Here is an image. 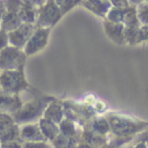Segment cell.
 Masks as SVG:
<instances>
[{
  "mask_svg": "<svg viewBox=\"0 0 148 148\" xmlns=\"http://www.w3.org/2000/svg\"><path fill=\"white\" fill-rule=\"evenodd\" d=\"M43 3V1H23L18 11V16L23 23L36 25L39 11L44 5Z\"/></svg>",
  "mask_w": 148,
  "mask_h": 148,
  "instance_id": "obj_8",
  "label": "cell"
},
{
  "mask_svg": "<svg viewBox=\"0 0 148 148\" xmlns=\"http://www.w3.org/2000/svg\"><path fill=\"white\" fill-rule=\"evenodd\" d=\"M16 140H21L19 139V125H17V124H14L13 126L9 127L8 129L0 132V141H1V143L16 141Z\"/></svg>",
  "mask_w": 148,
  "mask_h": 148,
  "instance_id": "obj_16",
  "label": "cell"
},
{
  "mask_svg": "<svg viewBox=\"0 0 148 148\" xmlns=\"http://www.w3.org/2000/svg\"><path fill=\"white\" fill-rule=\"evenodd\" d=\"M44 119H47L49 121L53 122L54 124L60 123L63 117V110L62 105L58 103L57 101H54L50 103L44 113Z\"/></svg>",
  "mask_w": 148,
  "mask_h": 148,
  "instance_id": "obj_12",
  "label": "cell"
},
{
  "mask_svg": "<svg viewBox=\"0 0 148 148\" xmlns=\"http://www.w3.org/2000/svg\"><path fill=\"white\" fill-rule=\"evenodd\" d=\"M21 3H23V1H11V0L4 1L6 11H8V12H15V13H18L21 6Z\"/></svg>",
  "mask_w": 148,
  "mask_h": 148,
  "instance_id": "obj_19",
  "label": "cell"
},
{
  "mask_svg": "<svg viewBox=\"0 0 148 148\" xmlns=\"http://www.w3.org/2000/svg\"><path fill=\"white\" fill-rule=\"evenodd\" d=\"M0 148H1V141H0Z\"/></svg>",
  "mask_w": 148,
  "mask_h": 148,
  "instance_id": "obj_28",
  "label": "cell"
},
{
  "mask_svg": "<svg viewBox=\"0 0 148 148\" xmlns=\"http://www.w3.org/2000/svg\"><path fill=\"white\" fill-rule=\"evenodd\" d=\"M136 14L139 23L148 25V4H140L136 11Z\"/></svg>",
  "mask_w": 148,
  "mask_h": 148,
  "instance_id": "obj_18",
  "label": "cell"
},
{
  "mask_svg": "<svg viewBox=\"0 0 148 148\" xmlns=\"http://www.w3.org/2000/svg\"><path fill=\"white\" fill-rule=\"evenodd\" d=\"M140 140H141V142H144V143L148 142V134L146 136H143L142 138H140Z\"/></svg>",
  "mask_w": 148,
  "mask_h": 148,
  "instance_id": "obj_26",
  "label": "cell"
},
{
  "mask_svg": "<svg viewBox=\"0 0 148 148\" xmlns=\"http://www.w3.org/2000/svg\"><path fill=\"white\" fill-rule=\"evenodd\" d=\"M16 124L13 120L12 116L9 114L0 113V132L4 131V130L8 129L9 127L13 126Z\"/></svg>",
  "mask_w": 148,
  "mask_h": 148,
  "instance_id": "obj_17",
  "label": "cell"
},
{
  "mask_svg": "<svg viewBox=\"0 0 148 148\" xmlns=\"http://www.w3.org/2000/svg\"><path fill=\"white\" fill-rule=\"evenodd\" d=\"M108 124L113 130L116 135L127 136L135 133V132L142 130L148 126V123H141V122H134L133 120L129 119L127 117L119 115H110L106 119Z\"/></svg>",
  "mask_w": 148,
  "mask_h": 148,
  "instance_id": "obj_4",
  "label": "cell"
},
{
  "mask_svg": "<svg viewBox=\"0 0 148 148\" xmlns=\"http://www.w3.org/2000/svg\"><path fill=\"white\" fill-rule=\"evenodd\" d=\"M21 25H23V21L19 18L18 13L6 11L2 16L1 23H0V29H2L5 33L8 34L18 29Z\"/></svg>",
  "mask_w": 148,
  "mask_h": 148,
  "instance_id": "obj_11",
  "label": "cell"
},
{
  "mask_svg": "<svg viewBox=\"0 0 148 148\" xmlns=\"http://www.w3.org/2000/svg\"><path fill=\"white\" fill-rule=\"evenodd\" d=\"M52 101L55 99L50 97H42L36 99L27 103H23V107L11 116L15 123L19 126L32 124L44 115L46 109L52 103Z\"/></svg>",
  "mask_w": 148,
  "mask_h": 148,
  "instance_id": "obj_1",
  "label": "cell"
},
{
  "mask_svg": "<svg viewBox=\"0 0 148 148\" xmlns=\"http://www.w3.org/2000/svg\"><path fill=\"white\" fill-rule=\"evenodd\" d=\"M19 139L23 142H46L39 124H25L19 126Z\"/></svg>",
  "mask_w": 148,
  "mask_h": 148,
  "instance_id": "obj_10",
  "label": "cell"
},
{
  "mask_svg": "<svg viewBox=\"0 0 148 148\" xmlns=\"http://www.w3.org/2000/svg\"><path fill=\"white\" fill-rule=\"evenodd\" d=\"M7 46H9L8 34L5 33L2 29H0V51L6 48Z\"/></svg>",
  "mask_w": 148,
  "mask_h": 148,
  "instance_id": "obj_21",
  "label": "cell"
},
{
  "mask_svg": "<svg viewBox=\"0 0 148 148\" xmlns=\"http://www.w3.org/2000/svg\"><path fill=\"white\" fill-rule=\"evenodd\" d=\"M27 55L23 50L18 48L7 46L0 51V72L23 70Z\"/></svg>",
  "mask_w": 148,
  "mask_h": 148,
  "instance_id": "obj_3",
  "label": "cell"
},
{
  "mask_svg": "<svg viewBox=\"0 0 148 148\" xmlns=\"http://www.w3.org/2000/svg\"><path fill=\"white\" fill-rule=\"evenodd\" d=\"M23 148H52L47 142H23Z\"/></svg>",
  "mask_w": 148,
  "mask_h": 148,
  "instance_id": "obj_20",
  "label": "cell"
},
{
  "mask_svg": "<svg viewBox=\"0 0 148 148\" xmlns=\"http://www.w3.org/2000/svg\"><path fill=\"white\" fill-rule=\"evenodd\" d=\"M78 148H93V147L91 145H89V144H87V143H82V144H80V145H79Z\"/></svg>",
  "mask_w": 148,
  "mask_h": 148,
  "instance_id": "obj_25",
  "label": "cell"
},
{
  "mask_svg": "<svg viewBox=\"0 0 148 148\" xmlns=\"http://www.w3.org/2000/svg\"><path fill=\"white\" fill-rule=\"evenodd\" d=\"M23 105V103L21 101L19 95H10L0 89V113L12 115L16 113Z\"/></svg>",
  "mask_w": 148,
  "mask_h": 148,
  "instance_id": "obj_9",
  "label": "cell"
},
{
  "mask_svg": "<svg viewBox=\"0 0 148 148\" xmlns=\"http://www.w3.org/2000/svg\"><path fill=\"white\" fill-rule=\"evenodd\" d=\"M29 87L25 80L23 70L0 72V89L10 95H19V92Z\"/></svg>",
  "mask_w": 148,
  "mask_h": 148,
  "instance_id": "obj_2",
  "label": "cell"
},
{
  "mask_svg": "<svg viewBox=\"0 0 148 148\" xmlns=\"http://www.w3.org/2000/svg\"><path fill=\"white\" fill-rule=\"evenodd\" d=\"M5 12H6V8H5L4 1H0V23H1V19Z\"/></svg>",
  "mask_w": 148,
  "mask_h": 148,
  "instance_id": "obj_23",
  "label": "cell"
},
{
  "mask_svg": "<svg viewBox=\"0 0 148 148\" xmlns=\"http://www.w3.org/2000/svg\"><path fill=\"white\" fill-rule=\"evenodd\" d=\"M1 148H23V141L16 140V141L1 143Z\"/></svg>",
  "mask_w": 148,
  "mask_h": 148,
  "instance_id": "obj_22",
  "label": "cell"
},
{
  "mask_svg": "<svg viewBox=\"0 0 148 148\" xmlns=\"http://www.w3.org/2000/svg\"><path fill=\"white\" fill-rule=\"evenodd\" d=\"M54 1H49L47 4H44L39 11L36 27H42V29H51L54 25L61 17V10L59 6L55 4Z\"/></svg>",
  "mask_w": 148,
  "mask_h": 148,
  "instance_id": "obj_5",
  "label": "cell"
},
{
  "mask_svg": "<svg viewBox=\"0 0 148 148\" xmlns=\"http://www.w3.org/2000/svg\"><path fill=\"white\" fill-rule=\"evenodd\" d=\"M105 27L107 34L114 40L115 42L119 44H122L125 41V37H124V27L122 23H112L110 21H107L105 23Z\"/></svg>",
  "mask_w": 148,
  "mask_h": 148,
  "instance_id": "obj_13",
  "label": "cell"
},
{
  "mask_svg": "<svg viewBox=\"0 0 148 148\" xmlns=\"http://www.w3.org/2000/svg\"><path fill=\"white\" fill-rule=\"evenodd\" d=\"M134 148H146V143H144V142H139L138 144H136Z\"/></svg>",
  "mask_w": 148,
  "mask_h": 148,
  "instance_id": "obj_24",
  "label": "cell"
},
{
  "mask_svg": "<svg viewBox=\"0 0 148 148\" xmlns=\"http://www.w3.org/2000/svg\"><path fill=\"white\" fill-rule=\"evenodd\" d=\"M39 126L45 138L47 140H50V141L55 140L56 137L60 134V130L56 126V124H54L53 122L49 121L47 119L41 118L39 122Z\"/></svg>",
  "mask_w": 148,
  "mask_h": 148,
  "instance_id": "obj_14",
  "label": "cell"
},
{
  "mask_svg": "<svg viewBox=\"0 0 148 148\" xmlns=\"http://www.w3.org/2000/svg\"><path fill=\"white\" fill-rule=\"evenodd\" d=\"M36 29L35 25L31 23H23L18 29L15 31L8 33V41L9 45L12 47L18 48L21 50H23L25 44L32 37Z\"/></svg>",
  "mask_w": 148,
  "mask_h": 148,
  "instance_id": "obj_7",
  "label": "cell"
},
{
  "mask_svg": "<svg viewBox=\"0 0 148 148\" xmlns=\"http://www.w3.org/2000/svg\"><path fill=\"white\" fill-rule=\"evenodd\" d=\"M101 148H115V146H114L113 144H110V145H103V146H101Z\"/></svg>",
  "mask_w": 148,
  "mask_h": 148,
  "instance_id": "obj_27",
  "label": "cell"
},
{
  "mask_svg": "<svg viewBox=\"0 0 148 148\" xmlns=\"http://www.w3.org/2000/svg\"><path fill=\"white\" fill-rule=\"evenodd\" d=\"M85 6L87 8L91 9L92 11H95V13L101 15V16H105L107 13H109L110 7H111V2H103V1H89V2H83Z\"/></svg>",
  "mask_w": 148,
  "mask_h": 148,
  "instance_id": "obj_15",
  "label": "cell"
},
{
  "mask_svg": "<svg viewBox=\"0 0 148 148\" xmlns=\"http://www.w3.org/2000/svg\"><path fill=\"white\" fill-rule=\"evenodd\" d=\"M50 29H42V27H36L35 32L29 38L27 43L23 48V52L27 56L34 55L41 51L46 46L49 38Z\"/></svg>",
  "mask_w": 148,
  "mask_h": 148,
  "instance_id": "obj_6",
  "label": "cell"
}]
</instances>
